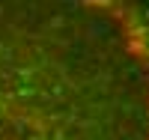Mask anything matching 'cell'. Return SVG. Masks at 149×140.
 I'll list each match as a JSON object with an SVG mask.
<instances>
[{
  "instance_id": "6da1fadb",
  "label": "cell",
  "mask_w": 149,
  "mask_h": 140,
  "mask_svg": "<svg viewBox=\"0 0 149 140\" xmlns=\"http://www.w3.org/2000/svg\"><path fill=\"white\" fill-rule=\"evenodd\" d=\"M0 140H149V3H0Z\"/></svg>"
}]
</instances>
